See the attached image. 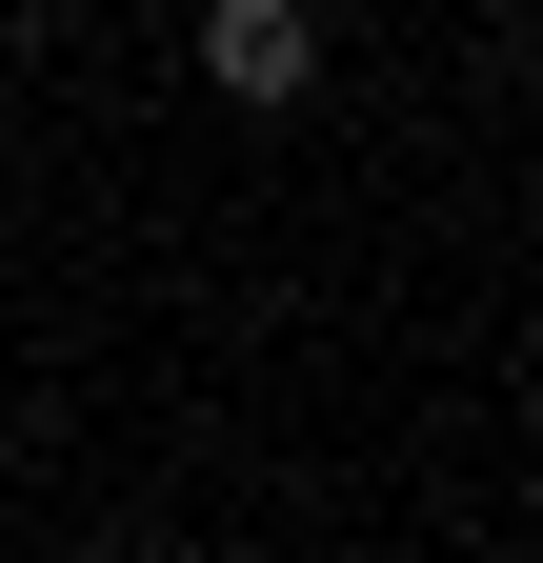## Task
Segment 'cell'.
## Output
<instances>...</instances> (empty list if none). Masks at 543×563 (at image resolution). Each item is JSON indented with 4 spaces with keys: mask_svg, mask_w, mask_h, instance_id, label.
Returning a JSON list of instances; mask_svg holds the SVG:
<instances>
[{
    "mask_svg": "<svg viewBox=\"0 0 543 563\" xmlns=\"http://www.w3.org/2000/svg\"><path fill=\"white\" fill-rule=\"evenodd\" d=\"M201 81H222V101H302L322 81V21H302V0H201Z\"/></svg>",
    "mask_w": 543,
    "mask_h": 563,
    "instance_id": "cell-1",
    "label": "cell"
}]
</instances>
